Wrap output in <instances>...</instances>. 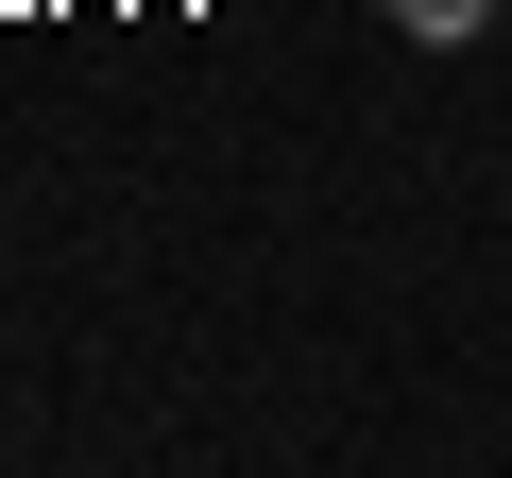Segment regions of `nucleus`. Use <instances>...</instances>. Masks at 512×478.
<instances>
[{
	"mask_svg": "<svg viewBox=\"0 0 512 478\" xmlns=\"http://www.w3.org/2000/svg\"><path fill=\"white\" fill-rule=\"evenodd\" d=\"M376 18H393L410 52H461V35H495V18H512V0H376Z\"/></svg>",
	"mask_w": 512,
	"mask_h": 478,
	"instance_id": "f257e3e1",
	"label": "nucleus"
}]
</instances>
